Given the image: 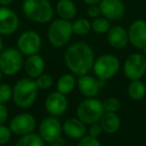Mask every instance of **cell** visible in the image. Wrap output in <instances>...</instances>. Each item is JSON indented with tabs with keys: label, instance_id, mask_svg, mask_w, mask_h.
I'll return each mask as SVG.
<instances>
[{
	"label": "cell",
	"instance_id": "12",
	"mask_svg": "<svg viewBox=\"0 0 146 146\" xmlns=\"http://www.w3.org/2000/svg\"><path fill=\"white\" fill-rule=\"evenodd\" d=\"M44 108L50 116L59 117L63 115L68 108V100L66 98V95L58 91L51 92L45 98Z\"/></svg>",
	"mask_w": 146,
	"mask_h": 146
},
{
	"label": "cell",
	"instance_id": "19",
	"mask_svg": "<svg viewBox=\"0 0 146 146\" xmlns=\"http://www.w3.org/2000/svg\"><path fill=\"white\" fill-rule=\"evenodd\" d=\"M24 70L27 76L32 79H36L39 75L44 73L45 70V60L41 55L33 54L27 56L24 61Z\"/></svg>",
	"mask_w": 146,
	"mask_h": 146
},
{
	"label": "cell",
	"instance_id": "6",
	"mask_svg": "<svg viewBox=\"0 0 146 146\" xmlns=\"http://www.w3.org/2000/svg\"><path fill=\"white\" fill-rule=\"evenodd\" d=\"M120 69V61L113 54H103L95 59L93 65V72L98 79L107 80L113 78Z\"/></svg>",
	"mask_w": 146,
	"mask_h": 146
},
{
	"label": "cell",
	"instance_id": "15",
	"mask_svg": "<svg viewBox=\"0 0 146 146\" xmlns=\"http://www.w3.org/2000/svg\"><path fill=\"white\" fill-rule=\"evenodd\" d=\"M101 15L109 21H119L125 15V4L122 0H101Z\"/></svg>",
	"mask_w": 146,
	"mask_h": 146
},
{
	"label": "cell",
	"instance_id": "39",
	"mask_svg": "<svg viewBox=\"0 0 146 146\" xmlns=\"http://www.w3.org/2000/svg\"><path fill=\"white\" fill-rule=\"evenodd\" d=\"M142 54H143V55H144V56H145V57H146V46H145V47H144V48H143V49H142Z\"/></svg>",
	"mask_w": 146,
	"mask_h": 146
},
{
	"label": "cell",
	"instance_id": "21",
	"mask_svg": "<svg viewBox=\"0 0 146 146\" xmlns=\"http://www.w3.org/2000/svg\"><path fill=\"white\" fill-rule=\"evenodd\" d=\"M55 10L59 18L69 21L77 14V7L72 0H59L56 3Z\"/></svg>",
	"mask_w": 146,
	"mask_h": 146
},
{
	"label": "cell",
	"instance_id": "32",
	"mask_svg": "<svg viewBox=\"0 0 146 146\" xmlns=\"http://www.w3.org/2000/svg\"><path fill=\"white\" fill-rule=\"evenodd\" d=\"M103 132L102 130V127L100 125L99 122H96V123H93L91 125H89V129H88V135L92 136V137H96L101 135V133Z\"/></svg>",
	"mask_w": 146,
	"mask_h": 146
},
{
	"label": "cell",
	"instance_id": "36",
	"mask_svg": "<svg viewBox=\"0 0 146 146\" xmlns=\"http://www.w3.org/2000/svg\"><path fill=\"white\" fill-rule=\"evenodd\" d=\"M13 2V0H0V4L2 6H8L9 4Z\"/></svg>",
	"mask_w": 146,
	"mask_h": 146
},
{
	"label": "cell",
	"instance_id": "23",
	"mask_svg": "<svg viewBox=\"0 0 146 146\" xmlns=\"http://www.w3.org/2000/svg\"><path fill=\"white\" fill-rule=\"evenodd\" d=\"M127 93L134 101H140L146 97V86L140 80H132L127 87Z\"/></svg>",
	"mask_w": 146,
	"mask_h": 146
},
{
	"label": "cell",
	"instance_id": "37",
	"mask_svg": "<svg viewBox=\"0 0 146 146\" xmlns=\"http://www.w3.org/2000/svg\"><path fill=\"white\" fill-rule=\"evenodd\" d=\"M4 50V43H3V39L0 35V54L2 53V51Z\"/></svg>",
	"mask_w": 146,
	"mask_h": 146
},
{
	"label": "cell",
	"instance_id": "20",
	"mask_svg": "<svg viewBox=\"0 0 146 146\" xmlns=\"http://www.w3.org/2000/svg\"><path fill=\"white\" fill-rule=\"evenodd\" d=\"M104 133L114 134L120 129L121 119L117 112H104L99 121Z\"/></svg>",
	"mask_w": 146,
	"mask_h": 146
},
{
	"label": "cell",
	"instance_id": "16",
	"mask_svg": "<svg viewBox=\"0 0 146 146\" xmlns=\"http://www.w3.org/2000/svg\"><path fill=\"white\" fill-rule=\"evenodd\" d=\"M129 43L136 49L142 50L146 46V20L137 19L128 28Z\"/></svg>",
	"mask_w": 146,
	"mask_h": 146
},
{
	"label": "cell",
	"instance_id": "31",
	"mask_svg": "<svg viewBox=\"0 0 146 146\" xmlns=\"http://www.w3.org/2000/svg\"><path fill=\"white\" fill-rule=\"evenodd\" d=\"M77 146H102V145L96 137H92V136L86 134L81 139H79Z\"/></svg>",
	"mask_w": 146,
	"mask_h": 146
},
{
	"label": "cell",
	"instance_id": "11",
	"mask_svg": "<svg viewBox=\"0 0 146 146\" xmlns=\"http://www.w3.org/2000/svg\"><path fill=\"white\" fill-rule=\"evenodd\" d=\"M8 126L12 134L17 136H22L34 132L35 128H36V119L31 113L23 112V113L15 115L10 120Z\"/></svg>",
	"mask_w": 146,
	"mask_h": 146
},
{
	"label": "cell",
	"instance_id": "17",
	"mask_svg": "<svg viewBox=\"0 0 146 146\" xmlns=\"http://www.w3.org/2000/svg\"><path fill=\"white\" fill-rule=\"evenodd\" d=\"M106 34H107L108 43L114 49H123L129 43L128 31L123 26L120 25L111 26Z\"/></svg>",
	"mask_w": 146,
	"mask_h": 146
},
{
	"label": "cell",
	"instance_id": "9",
	"mask_svg": "<svg viewBox=\"0 0 146 146\" xmlns=\"http://www.w3.org/2000/svg\"><path fill=\"white\" fill-rule=\"evenodd\" d=\"M123 72L130 81L140 80L146 72V57L138 52L130 54L124 61Z\"/></svg>",
	"mask_w": 146,
	"mask_h": 146
},
{
	"label": "cell",
	"instance_id": "14",
	"mask_svg": "<svg viewBox=\"0 0 146 146\" xmlns=\"http://www.w3.org/2000/svg\"><path fill=\"white\" fill-rule=\"evenodd\" d=\"M19 18L17 14L7 6L0 7V35L9 36L17 31Z\"/></svg>",
	"mask_w": 146,
	"mask_h": 146
},
{
	"label": "cell",
	"instance_id": "24",
	"mask_svg": "<svg viewBox=\"0 0 146 146\" xmlns=\"http://www.w3.org/2000/svg\"><path fill=\"white\" fill-rule=\"evenodd\" d=\"M45 143L46 142L38 133L31 132V133L19 136L15 146H45Z\"/></svg>",
	"mask_w": 146,
	"mask_h": 146
},
{
	"label": "cell",
	"instance_id": "34",
	"mask_svg": "<svg viewBox=\"0 0 146 146\" xmlns=\"http://www.w3.org/2000/svg\"><path fill=\"white\" fill-rule=\"evenodd\" d=\"M9 111L6 107V104L0 103V125L5 124V122L8 119Z\"/></svg>",
	"mask_w": 146,
	"mask_h": 146
},
{
	"label": "cell",
	"instance_id": "30",
	"mask_svg": "<svg viewBox=\"0 0 146 146\" xmlns=\"http://www.w3.org/2000/svg\"><path fill=\"white\" fill-rule=\"evenodd\" d=\"M11 137H12V132L9 126H6L5 124L0 125V146L8 143L11 140Z\"/></svg>",
	"mask_w": 146,
	"mask_h": 146
},
{
	"label": "cell",
	"instance_id": "35",
	"mask_svg": "<svg viewBox=\"0 0 146 146\" xmlns=\"http://www.w3.org/2000/svg\"><path fill=\"white\" fill-rule=\"evenodd\" d=\"M101 0H83V2L89 6V5H98Z\"/></svg>",
	"mask_w": 146,
	"mask_h": 146
},
{
	"label": "cell",
	"instance_id": "8",
	"mask_svg": "<svg viewBox=\"0 0 146 146\" xmlns=\"http://www.w3.org/2000/svg\"><path fill=\"white\" fill-rule=\"evenodd\" d=\"M62 133V123L58 119V117L49 115L45 117L39 124L38 134L48 144L61 141Z\"/></svg>",
	"mask_w": 146,
	"mask_h": 146
},
{
	"label": "cell",
	"instance_id": "10",
	"mask_svg": "<svg viewBox=\"0 0 146 146\" xmlns=\"http://www.w3.org/2000/svg\"><path fill=\"white\" fill-rule=\"evenodd\" d=\"M42 46V39L39 33L34 30H26L19 35L17 39V49L24 56H30L39 53Z\"/></svg>",
	"mask_w": 146,
	"mask_h": 146
},
{
	"label": "cell",
	"instance_id": "33",
	"mask_svg": "<svg viewBox=\"0 0 146 146\" xmlns=\"http://www.w3.org/2000/svg\"><path fill=\"white\" fill-rule=\"evenodd\" d=\"M86 13L87 15L92 19H95L97 17H99L101 15V10H100L99 4L98 5H89L86 10Z\"/></svg>",
	"mask_w": 146,
	"mask_h": 146
},
{
	"label": "cell",
	"instance_id": "22",
	"mask_svg": "<svg viewBox=\"0 0 146 146\" xmlns=\"http://www.w3.org/2000/svg\"><path fill=\"white\" fill-rule=\"evenodd\" d=\"M77 85V80L72 73H65L58 78L56 82V90L60 93L67 95L70 94Z\"/></svg>",
	"mask_w": 146,
	"mask_h": 146
},
{
	"label": "cell",
	"instance_id": "18",
	"mask_svg": "<svg viewBox=\"0 0 146 146\" xmlns=\"http://www.w3.org/2000/svg\"><path fill=\"white\" fill-rule=\"evenodd\" d=\"M86 124L83 123L77 117H72L66 119L62 124L63 133L71 139H81L87 133Z\"/></svg>",
	"mask_w": 146,
	"mask_h": 146
},
{
	"label": "cell",
	"instance_id": "1",
	"mask_svg": "<svg viewBox=\"0 0 146 146\" xmlns=\"http://www.w3.org/2000/svg\"><path fill=\"white\" fill-rule=\"evenodd\" d=\"M63 59L67 69L79 77L88 74L93 69L95 55L89 44L80 41L71 44L65 50Z\"/></svg>",
	"mask_w": 146,
	"mask_h": 146
},
{
	"label": "cell",
	"instance_id": "26",
	"mask_svg": "<svg viewBox=\"0 0 146 146\" xmlns=\"http://www.w3.org/2000/svg\"><path fill=\"white\" fill-rule=\"evenodd\" d=\"M111 27L110 21L105 17H97L93 19L91 22V30L96 34H105L108 32V30Z\"/></svg>",
	"mask_w": 146,
	"mask_h": 146
},
{
	"label": "cell",
	"instance_id": "4",
	"mask_svg": "<svg viewBox=\"0 0 146 146\" xmlns=\"http://www.w3.org/2000/svg\"><path fill=\"white\" fill-rule=\"evenodd\" d=\"M73 35L72 23L65 19H55L50 23L47 30L48 41L55 48H61L70 41Z\"/></svg>",
	"mask_w": 146,
	"mask_h": 146
},
{
	"label": "cell",
	"instance_id": "38",
	"mask_svg": "<svg viewBox=\"0 0 146 146\" xmlns=\"http://www.w3.org/2000/svg\"><path fill=\"white\" fill-rule=\"evenodd\" d=\"M49 146H64V142L61 141H58V142H55V143H51L49 144Z\"/></svg>",
	"mask_w": 146,
	"mask_h": 146
},
{
	"label": "cell",
	"instance_id": "40",
	"mask_svg": "<svg viewBox=\"0 0 146 146\" xmlns=\"http://www.w3.org/2000/svg\"><path fill=\"white\" fill-rule=\"evenodd\" d=\"M2 76H3V74H2V72H1V70H0V82L2 80Z\"/></svg>",
	"mask_w": 146,
	"mask_h": 146
},
{
	"label": "cell",
	"instance_id": "41",
	"mask_svg": "<svg viewBox=\"0 0 146 146\" xmlns=\"http://www.w3.org/2000/svg\"><path fill=\"white\" fill-rule=\"evenodd\" d=\"M144 101H145V106H146V97L144 98Z\"/></svg>",
	"mask_w": 146,
	"mask_h": 146
},
{
	"label": "cell",
	"instance_id": "3",
	"mask_svg": "<svg viewBox=\"0 0 146 146\" xmlns=\"http://www.w3.org/2000/svg\"><path fill=\"white\" fill-rule=\"evenodd\" d=\"M22 11L26 18L40 24L50 22L54 15V9L49 0H24Z\"/></svg>",
	"mask_w": 146,
	"mask_h": 146
},
{
	"label": "cell",
	"instance_id": "27",
	"mask_svg": "<svg viewBox=\"0 0 146 146\" xmlns=\"http://www.w3.org/2000/svg\"><path fill=\"white\" fill-rule=\"evenodd\" d=\"M35 82H36L39 90H47L52 87L53 83H54V80H53V77L50 74H48V73H42L41 75H39L35 79Z\"/></svg>",
	"mask_w": 146,
	"mask_h": 146
},
{
	"label": "cell",
	"instance_id": "29",
	"mask_svg": "<svg viewBox=\"0 0 146 146\" xmlns=\"http://www.w3.org/2000/svg\"><path fill=\"white\" fill-rule=\"evenodd\" d=\"M102 103H103V107L105 112H117L120 109V107H121L120 100L117 97H114V96L106 98Z\"/></svg>",
	"mask_w": 146,
	"mask_h": 146
},
{
	"label": "cell",
	"instance_id": "7",
	"mask_svg": "<svg viewBox=\"0 0 146 146\" xmlns=\"http://www.w3.org/2000/svg\"><path fill=\"white\" fill-rule=\"evenodd\" d=\"M24 67L23 54L17 48L9 47L0 54V70L3 75L13 76Z\"/></svg>",
	"mask_w": 146,
	"mask_h": 146
},
{
	"label": "cell",
	"instance_id": "2",
	"mask_svg": "<svg viewBox=\"0 0 146 146\" xmlns=\"http://www.w3.org/2000/svg\"><path fill=\"white\" fill-rule=\"evenodd\" d=\"M39 88L35 79L24 77L19 79L13 87L12 100L17 107L21 109L30 108L38 97Z\"/></svg>",
	"mask_w": 146,
	"mask_h": 146
},
{
	"label": "cell",
	"instance_id": "42",
	"mask_svg": "<svg viewBox=\"0 0 146 146\" xmlns=\"http://www.w3.org/2000/svg\"><path fill=\"white\" fill-rule=\"evenodd\" d=\"M144 76H145V79H146V72H145V75H144Z\"/></svg>",
	"mask_w": 146,
	"mask_h": 146
},
{
	"label": "cell",
	"instance_id": "13",
	"mask_svg": "<svg viewBox=\"0 0 146 146\" xmlns=\"http://www.w3.org/2000/svg\"><path fill=\"white\" fill-rule=\"evenodd\" d=\"M105 81L95 78L91 75L79 76L77 79V87L79 92L85 98H94L98 95L100 89L104 87Z\"/></svg>",
	"mask_w": 146,
	"mask_h": 146
},
{
	"label": "cell",
	"instance_id": "25",
	"mask_svg": "<svg viewBox=\"0 0 146 146\" xmlns=\"http://www.w3.org/2000/svg\"><path fill=\"white\" fill-rule=\"evenodd\" d=\"M72 29L73 34H76L78 36H84L91 31V22L86 18L76 19L72 23Z\"/></svg>",
	"mask_w": 146,
	"mask_h": 146
},
{
	"label": "cell",
	"instance_id": "28",
	"mask_svg": "<svg viewBox=\"0 0 146 146\" xmlns=\"http://www.w3.org/2000/svg\"><path fill=\"white\" fill-rule=\"evenodd\" d=\"M13 88L7 83H0V103L6 104L12 99Z\"/></svg>",
	"mask_w": 146,
	"mask_h": 146
},
{
	"label": "cell",
	"instance_id": "5",
	"mask_svg": "<svg viewBox=\"0 0 146 146\" xmlns=\"http://www.w3.org/2000/svg\"><path fill=\"white\" fill-rule=\"evenodd\" d=\"M105 110L103 103L94 98H86L82 100L76 107V117L86 125H91L99 122Z\"/></svg>",
	"mask_w": 146,
	"mask_h": 146
}]
</instances>
